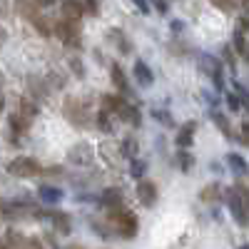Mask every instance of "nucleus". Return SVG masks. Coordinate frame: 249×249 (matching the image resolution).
Masks as SVG:
<instances>
[{"label":"nucleus","mask_w":249,"mask_h":249,"mask_svg":"<svg viewBox=\"0 0 249 249\" xmlns=\"http://www.w3.org/2000/svg\"><path fill=\"white\" fill-rule=\"evenodd\" d=\"M53 35L60 37V43L62 45H68V48H82V25H80V20L75 18H65L62 15V20H55L53 23Z\"/></svg>","instance_id":"obj_1"},{"label":"nucleus","mask_w":249,"mask_h":249,"mask_svg":"<svg viewBox=\"0 0 249 249\" xmlns=\"http://www.w3.org/2000/svg\"><path fill=\"white\" fill-rule=\"evenodd\" d=\"M110 222H112V227L117 230L120 237H124V239L137 237L140 222H137V217L130 210H124V207H115V210H110Z\"/></svg>","instance_id":"obj_2"},{"label":"nucleus","mask_w":249,"mask_h":249,"mask_svg":"<svg viewBox=\"0 0 249 249\" xmlns=\"http://www.w3.org/2000/svg\"><path fill=\"white\" fill-rule=\"evenodd\" d=\"M8 172L13 177H20V179H30V177H40V175H43V164H40L35 157L20 155V157L8 162Z\"/></svg>","instance_id":"obj_3"},{"label":"nucleus","mask_w":249,"mask_h":249,"mask_svg":"<svg viewBox=\"0 0 249 249\" xmlns=\"http://www.w3.org/2000/svg\"><path fill=\"white\" fill-rule=\"evenodd\" d=\"M199 68L204 75H210V80L214 82L217 90H224V62L222 60H217L214 55H202Z\"/></svg>","instance_id":"obj_4"},{"label":"nucleus","mask_w":249,"mask_h":249,"mask_svg":"<svg viewBox=\"0 0 249 249\" xmlns=\"http://www.w3.org/2000/svg\"><path fill=\"white\" fill-rule=\"evenodd\" d=\"M224 199H227V207H230L234 222H237L239 227H247V224H249V210L244 207V202H242V197L237 195L234 187H230V190L224 192Z\"/></svg>","instance_id":"obj_5"},{"label":"nucleus","mask_w":249,"mask_h":249,"mask_svg":"<svg viewBox=\"0 0 249 249\" xmlns=\"http://www.w3.org/2000/svg\"><path fill=\"white\" fill-rule=\"evenodd\" d=\"M62 112H65V117L75 124V127H85V124L90 122V120H88V107L82 105L77 97H68V100H65V107H62Z\"/></svg>","instance_id":"obj_6"},{"label":"nucleus","mask_w":249,"mask_h":249,"mask_svg":"<svg viewBox=\"0 0 249 249\" xmlns=\"http://www.w3.org/2000/svg\"><path fill=\"white\" fill-rule=\"evenodd\" d=\"M137 199L144 204V207H155L157 204V197H160V192H157V184L152 182V179H140L137 182Z\"/></svg>","instance_id":"obj_7"},{"label":"nucleus","mask_w":249,"mask_h":249,"mask_svg":"<svg viewBox=\"0 0 249 249\" xmlns=\"http://www.w3.org/2000/svg\"><path fill=\"white\" fill-rule=\"evenodd\" d=\"M132 77H135L137 85H142V88H152V85H155V72H152V68H150L144 60H135Z\"/></svg>","instance_id":"obj_8"},{"label":"nucleus","mask_w":249,"mask_h":249,"mask_svg":"<svg viewBox=\"0 0 249 249\" xmlns=\"http://www.w3.org/2000/svg\"><path fill=\"white\" fill-rule=\"evenodd\" d=\"M195 135H197V122L195 120L184 122L182 127H179V132H177V137H175V144H177L179 150H190L192 144H195Z\"/></svg>","instance_id":"obj_9"},{"label":"nucleus","mask_w":249,"mask_h":249,"mask_svg":"<svg viewBox=\"0 0 249 249\" xmlns=\"http://www.w3.org/2000/svg\"><path fill=\"white\" fill-rule=\"evenodd\" d=\"M30 122H33V120H30V117H25L20 110H18V112H13V115L8 117V127H10L13 140H15L13 144H20V142H18V137H20V135H25V132L30 130Z\"/></svg>","instance_id":"obj_10"},{"label":"nucleus","mask_w":249,"mask_h":249,"mask_svg":"<svg viewBox=\"0 0 249 249\" xmlns=\"http://www.w3.org/2000/svg\"><path fill=\"white\" fill-rule=\"evenodd\" d=\"M37 217L50 219L53 227H55L60 234H70V232H72V219H70V214H65V212H37Z\"/></svg>","instance_id":"obj_11"},{"label":"nucleus","mask_w":249,"mask_h":249,"mask_svg":"<svg viewBox=\"0 0 249 249\" xmlns=\"http://www.w3.org/2000/svg\"><path fill=\"white\" fill-rule=\"evenodd\" d=\"M68 160H70L72 164H90V162L95 160V150L90 147V144H85V142H80V144H75V147L70 150Z\"/></svg>","instance_id":"obj_12"},{"label":"nucleus","mask_w":249,"mask_h":249,"mask_svg":"<svg viewBox=\"0 0 249 249\" xmlns=\"http://www.w3.org/2000/svg\"><path fill=\"white\" fill-rule=\"evenodd\" d=\"M37 197H40V202H45V204H57V202H62L65 192H62L60 187H55V184H43V187H37Z\"/></svg>","instance_id":"obj_13"},{"label":"nucleus","mask_w":249,"mask_h":249,"mask_svg":"<svg viewBox=\"0 0 249 249\" xmlns=\"http://www.w3.org/2000/svg\"><path fill=\"white\" fill-rule=\"evenodd\" d=\"M117 115H120V120L130 122L132 127H140V124H142V112H140V107L130 105V102H122V107L117 110Z\"/></svg>","instance_id":"obj_14"},{"label":"nucleus","mask_w":249,"mask_h":249,"mask_svg":"<svg viewBox=\"0 0 249 249\" xmlns=\"http://www.w3.org/2000/svg\"><path fill=\"white\" fill-rule=\"evenodd\" d=\"M107 37L115 43V48H117V53H122V55H130L132 53V43H130V37L124 35L122 30H117V28H112V30H107Z\"/></svg>","instance_id":"obj_15"},{"label":"nucleus","mask_w":249,"mask_h":249,"mask_svg":"<svg viewBox=\"0 0 249 249\" xmlns=\"http://www.w3.org/2000/svg\"><path fill=\"white\" fill-rule=\"evenodd\" d=\"M212 122L217 124V130H219L227 140H237V135H234V130H232V122H230V117H227L224 112L212 110Z\"/></svg>","instance_id":"obj_16"},{"label":"nucleus","mask_w":249,"mask_h":249,"mask_svg":"<svg viewBox=\"0 0 249 249\" xmlns=\"http://www.w3.org/2000/svg\"><path fill=\"white\" fill-rule=\"evenodd\" d=\"M110 80L115 82V88L124 95H130V82H127V75H124V70L117 65V62H112L110 65Z\"/></svg>","instance_id":"obj_17"},{"label":"nucleus","mask_w":249,"mask_h":249,"mask_svg":"<svg viewBox=\"0 0 249 249\" xmlns=\"http://www.w3.org/2000/svg\"><path fill=\"white\" fill-rule=\"evenodd\" d=\"M224 162H227V167H230L237 177H244L247 172H249V164H247V160L242 157V155H237V152H230L224 157Z\"/></svg>","instance_id":"obj_18"},{"label":"nucleus","mask_w":249,"mask_h":249,"mask_svg":"<svg viewBox=\"0 0 249 249\" xmlns=\"http://www.w3.org/2000/svg\"><path fill=\"white\" fill-rule=\"evenodd\" d=\"M232 48H234V53H237L239 57H244V60L249 62V37H247V33H242L239 28H237L234 35H232Z\"/></svg>","instance_id":"obj_19"},{"label":"nucleus","mask_w":249,"mask_h":249,"mask_svg":"<svg viewBox=\"0 0 249 249\" xmlns=\"http://www.w3.org/2000/svg\"><path fill=\"white\" fill-rule=\"evenodd\" d=\"M102 204L107 207V210H115V207H122V202H124V195H122V190H117V187H110V190H105L102 192Z\"/></svg>","instance_id":"obj_20"},{"label":"nucleus","mask_w":249,"mask_h":249,"mask_svg":"<svg viewBox=\"0 0 249 249\" xmlns=\"http://www.w3.org/2000/svg\"><path fill=\"white\" fill-rule=\"evenodd\" d=\"M30 23H33V28L40 33V35H45V37H50L53 35V20H48L45 15H40V13H30Z\"/></svg>","instance_id":"obj_21"},{"label":"nucleus","mask_w":249,"mask_h":249,"mask_svg":"<svg viewBox=\"0 0 249 249\" xmlns=\"http://www.w3.org/2000/svg\"><path fill=\"white\" fill-rule=\"evenodd\" d=\"M62 15H65V18H75V20H80L82 15H85L82 0H62Z\"/></svg>","instance_id":"obj_22"},{"label":"nucleus","mask_w":249,"mask_h":249,"mask_svg":"<svg viewBox=\"0 0 249 249\" xmlns=\"http://www.w3.org/2000/svg\"><path fill=\"white\" fill-rule=\"evenodd\" d=\"M199 199L207 202V204H212V202H219L222 199V184L219 182H212V184H207L204 190L199 192Z\"/></svg>","instance_id":"obj_23"},{"label":"nucleus","mask_w":249,"mask_h":249,"mask_svg":"<svg viewBox=\"0 0 249 249\" xmlns=\"http://www.w3.org/2000/svg\"><path fill=\"white\" fill-rule=\"evenodd\" d=\"M177 167H179L182 172H192V167H195V157H192L190 150H179V152H177Z\"/></svg>","instance_id":"obj_24"},{"label":"nucleus","mask_w":249,"mask_h":249,"mask_svg":"<svg viewBox=\"0 0 249 249\" xmlns=\"http://www.w3.org/2000/svg\"><path fill=\"white\" fill-rule=\"evenodd\" d=\"M122 102H124V97H120V95H102V107L107 112H117L122 107Z\"/></svg>","instance_id":"obj_25"},{"label":"nucleus","mask_w":249,"mask_h":249,"mask_svg":"<svg viewBox=\"0 0 249 249\" xmlns=\"http://www.w3.org/2000/svg\"><path fill=\"white\" fill-rule=\"evenodd\" d=\"M144 172H147V162L140 160V157H132V160H130V175H132L135 179H142Z\"/></svg>","instance_id":"obj_26"},{"label":"nucleus","mask_w":249,"mask_h":249,"mask_svg":"<svg viewBox=\"0 0 249 249\" xmlns=\"http://www.w3.org/2000/svg\"><path fill=\"white\" fill-rule=\"evenodd\" d=\"M120 152L124 155V157H137V140L135 137H124L122 140V144H120Z\"/></svg>","instance_id":"obj_27"},{"label":"nucleus","mask_w":249,"mask_h":249,"mask_svg":"<svg viewBox=\"0 0 249 249\" xmlns=\"http://www.w3.org/2000/svg\"><path fill=\"white\" fill-rule=\"evenodd\" d=\"M210 3L217 8V10H222V13H227V15H232L234 10H237V0H210Z\"/></svg>","instance_id":"obj_28"},{"label":"nucleus","mask_w":249,"mask_h":249,"mask_svg":"<svg viewBox=\"0 0 249 249\" xmlns=\"http://www.w3.org/2000/svg\"><path fill=\"white\" fill-rule=\"evenodd\" d=\"M20 112H23L25 117H35L37 115V105H35V102L30 100V97H23V100H20Z\"/></svg>","instance_id":"obj_29"},{"label":"nucleus","mask_w":249,"mask_h":249,"mask_svg":"<svg viewBox=\"0 0 249 249\" xmlns=\"http://www.w3.org/2000/svg\"><path fill=\"white\" fill-rule=\"evenodd\" d=\"M234 92H237V97L242 102V110H247V115H249V90L242 85V82H234Z\"/></svg>","instance_id":"obj_30"},{"label":"nucleus","mask_w":249,"mask_h":249,"mask_svg":"<svg viewBox=\"0 0 249 249\" xmlns=\"http://www.w3.org/2000/svg\"><path fill=\"white\" fill-rule=\"evenodd\" d=\"M152 117H155L160 124H164V127H172V124H175V120H172V115H170L167 110H160V107H155V110H152Z\"/></svg>","instance_id":"obj_31"},{"label":"nucleus","mask_w":249,"mask_h":249,"mask_svg":"<svg viewBox=\"0 0 249 249\" xmlns=\"http://www.w3.org/2000/svg\"><path fill=\"white\" fill-rule=\"evenodd\" d=\"M68 68L72 70V75H75L77 80L85 77V65H82V60H80V57H70V60H68Z\"/></svg>","instance_id":"obj_32"},{"label":"nucleus","mask_w":249,"mask_h":249,"mask_svg":"<svg viewBox=\"0 0 249 249\" xmlns=\"http://www.w3.org/2000/svg\"><path fill=\"white\" fill-rule=\"evenodd\" d=\"M97 127H100L102 132H112V130H115V127H112V122H110V115H107V110L97 112Z\"/></svg>","instance_id":"obj_33"},{"label":"nucleus","mask_w":249,"mask_h":249,"mask_svg":"<svg viewBox=\"0 0 249 249\" xmlns=\"http://www.w3.org/2000/svg\"><path fill=\"white\" fill-rule=\"evenodd\" d=\"M222 57H224L222 62H227V68H232V70L237 68V53H234V50H232L230 45H227V48L222 50Z\"/></svg>","instance_id":"obj_34"},{"label":"nucleus","mask_w":249,"mask_h":249,"mask_svg":"<svg viewBox=\"0 0 249 249\" xmlns=\"http://www.w3.org/2000/svg\"><path fill=\"white\" fill-rule=\"evenodd\" d=\"M224 100H227V107H230L232 112H239V110H242V102H239L237 92H227V95H224Z\"/></svg>","instance_id":"obj_35"},{"label":"nucleus","mask_w":249,"mask_h":249,"mask_svg":"<svg viewBox=\"0 0 249 249\" xmlns=\"http://www.w3.org/2000/svg\"><path fill=\"white\" fill-rule=\"evenodd\" d=\"M150 8H155L160 15H167L170 13V0H147Z\"/></svg>","instance_id":"obj_36"},{"label":"nucleus","mask_w":249,"mask_h":249,"mask_svg":"<svg viewBox=\"0 0 249 249\" xmlns=\"http://www.w3.org/2000/svg\"><path fill=\"white\" fill-rule=\"evenodd\" d=\"M234 190H237V195L242 197L244 207H247V210H249V187H247V184H242V182H237V184H234Z\"/></svg>","instance_id":"obj_37"},{"label":"nucleus","mask_w":249,"mask_h":249,"mask_svg":"<svg viewBox=\"0 0 249 249\" xmlns=\"http://www.w3.org/2000/svg\"><path fill=\"white\" fill-rule=\"evenodd\" d=\"M82 8H85V13H88V15H97V13H100L97 0H82Z\"/></svg>","instance_id":"obj_38"},{"label":"nucleus","mask_w":249,"mask_h":249,"mask_svg":"<svg viewBox=\"0 0 249 249\" xmlns=\"http://www.w3.org/2000/svg\"><path fill=\"white\" fill-rule=\"evenodd\" d=\"M130 3H132V5H135V8L140 10V13H144V15H147V13L152 10V8H150V3H147V0H130Z\"/></svg>","instance_id":"obj_39"},{"label":"nucleus","mask_w":249,"mask_h":249,"mask_svg":"<svg viewBox=\"0 0 249 249\" xmlns=\"http://www.w3.org/2000/svg\"><path fill=\"white\" fill-rule=\"evenodd\" d=\"M239 140H242V144H247V147H249V120L242 122V135H239Z\"/></svg>","instance_id":"obj_40"},{"label":"nucleus","mask_w":249,"mask_h":249,"mask_svg":"<svg viewBox=\"0 0 249 249\" xmlns=\"http://www.w3.org/2000/svg\"><path fill=\"white\" fill-rule=\"evenodd\" d=\"M242 33H249V15H242L239 18V25H237Z\"/></svg>","instance_id":"obj_41"},{"label":"nucleus","mask_w":249,"mask_h":249,"mask_svg":"<svg viewBox=\"0 0 249 249\" xmlns=\"http://www.w3.org/2000/svg\"><path fill=\"white\" fill-rule=\"evenodd\" d=\"M170 28H172V33H182L184 30V23H182V20H172Z\"/></svg>","instance_id":"obj_42"},{"label":"nucleus","mask_w":249,"mask_h":249,"mask_svg":"<svg viewBox=\"0 0 249 249\" xmlns=\"http://www.w3.org/2000/svg\"><path fill=\"white\" fill-rule=\"evenodd\" d=\"M53 3H55V0H37V5H40V8H50Z\"/></svg>","instance_id":"obj_43"},{"label":"nucleus","mask_w":249,"mask_h":249,"mask_svg":"<svg viewBox=\"0 0 249 249\" xmlns=\"http://www.w3.org/2000/svg\"><path fill=\"white\" fill-rule=\"evenodd\" d=\"M0 249H13V247H10V242H0Z\"/></svg>","instance_id":"obj_44"},{"label":"nucleus","mask_w":249,"mask_h":249,"mask_svg":"<svg viewBox=\"0 0 249 249\" xmlns=\"http://www.w3.org/2000/svg\"><path fill=\"white\" fill-rule=\"evenodd\" d=\"M5 110V100H3V95H0V112Z\"/></svg>","instance_id":"obj_45"},{"label":"nucleus","mask_w":249,"mask_h":249,"mask_svg":"<svg viewBox=\"0 0 249 249\" xmlns=\"http://www.w3.org/2000/svg\"><path fill=\"white\" fill-rule=\"evenodd\" d=\"M65 249H82L80 244H70V247H65Z\"/></svg>","instance_id":"obj_46"},{"label":"nucleus","mask_w":249,"mask_h":249,"mask_svg":"<svg viewBox=\"0 0 249 249\" xmlns=\"http://www.w3.org/2000/svg\"><path fill=\"white\" fill-rule=\"evenodd\" d=\"M239 249H249V244H242V247H239Z\"/></svg>","instance_id":"obj_47"}]
</instances>
